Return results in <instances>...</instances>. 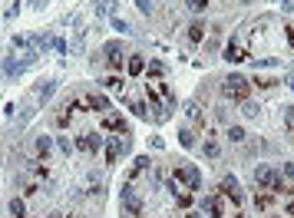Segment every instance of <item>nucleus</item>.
Instances as JSON below:
<instances>
[{
  "label": "nucleus",
  "mask_w": 294,
  "mask_h": 218,
  "mask_svg": "<svg viewBox=\"0 0 294 218\" xmlns=\"http://www.w3.org/2000/svg\"><path fill=\"white\" fill-rule=\"evenodd\" d=\"M255 185L268 188V192H275V195H294V185L288 179H281V172L271 168V165H258L255 168Z\"/></svg>",
  "instance_id": "1"
},
{
  "label": "nucleus",
  "mask_w": 294,
  "mask_h": 218,
  "mask_svg": "<svg viewBox=\"0 0 294 218\" xmlns=\"http://www.w3.org/2000/svg\"><path fill=\"white\" fill-rule=\"evenodd\" d=\"M172 182H176L179 188H185V192H192V195L202 192V172L192 162H182V165L172 168Z\"/></svg>",
  "instance_id": "2"
},
{
  "label": "nucleus",
  "mask_w": 294,
  "mask_h": 218,
  "mask_svg": "<svg viewBox=\"0 0 294 218\" xmlns=\"http://www.w3.org/2000/svg\"><path fill=\"white\" fill-rule=\"evenodd\" d=\"M222 93H225V100H232V103H244V100H248V93H251V83L244 80V76L232 73V76L222 80Z\"/></svg>",
  "instance_id": "3"
},
{
  "label": "nucleus",
  "mask_w": 294,
  "mask_h": 218,
  "mask_svg": "<svg viewBox=\"0 0 294 218\" xmlns=\"http://www.w3.org/2000/svg\"><path fill=\"white\" fill-rule=\"evenodd\" d=\"M119 208H122V215H142V212H145L142 195H139V185H136V182H126V185H122V195H119Z\"/></svg>",
  "instance_id": "4"
},
{
  "label": "nucleus",
  "mask_w": 294,
  "mask_h": 218,
  "mask_svg": "<svg viewBox=\"0 0 294 218\" xmlns=\"http://www.w3.org/2000/svg\"><path fill=\"white\" fill-rule=\"evenodd\" d=\"M73 106H80V109H86V112H109V109H113V103H109L103 93H76L73 96Z\"/></svg>",
  "instance_id": "5"
},
{
  "label": "nucleus",
  "mask_w": 294,
  "mask_h": 218,
  "mask_svg": "<svg viewBox=\"0 0 294 218\" xmlns=\"http://www.w3.org/2000/svg\"><path fill=\"white\" fill-rule=\"evenodd\" d=\"M103 142H106V139L100 136V132H80V136L73 139V146L80 152H89V156H96V152L103 149Z\"/></svg>",
  "instance_id": "6"
},
{
  "label": "nucleus",
  "mask_w": 294,
  "mask_h": 218,
  "mask_svg": "<svg viewBox=\"0 0 294 218\" xmlns=\"http://www.w3.org/2000/svg\"><path fill=\"white\" fill-rule=\"evenodd\" d=\"M218 188H222V199H228V202H232L235 208H238V205L244 202V195H241V188H238V179H235V175H225Z\"/></svg>",
  "instance_id": "7"
},
{
  "label": "nucleus",
  "mask_w": 294,
  "mask_h": 218,
  "mask_svg": "<svg viewBox=\"0 0 294 218\" xmlns=\"http://www.w3.org/2000/svg\"><path fill=\"white\" fill-rule=\"evenodd\" d=\"M199 208H202L205 215H215V218H222V215H225V205H222V199H218V195H202Z\"/></svg>",
  "instance_id": "8"
},
{
  "label": "nucleus",
  "mask_w": 294,
  "mask_h": 218,
  "mask_svg": "<svg viewBox=\"0 0 294 218\" xmlns=\"http://www.w3.org/2000/svg\"><path fill=\"white\" fill-rule=\"evenodd\" d=\"M103 53H106L109 69H116V73H119V69H122V56H119V53H122V43H116V40H113V43L103 46Z\"/></svg>",
  "instance_id": "9"
},
{
  "label": "nucleus",
  "mask_w": 294,
  "mask_h": 218,
  "mask_svg": "<svg viewBox=\"0 0 294 218\" xmlns=\"http://www.w3.org/2000/svg\"><path fill=\"white\" fill-rule=\"evenodd\" d=\"M103 129H109V132H119V136H126V132H129V126H126V119L119 116V112H106V116H103Z\"/></svg>",
  "instance_id": "10"
},
{
  "label": "nucleus",
  "mask_w": 294,
  "mask_h": 218,
  "mask_svg": "<svg viewBox=\"0 0 294 218\" xmlns=\"http://www.w3.org/2000/svg\"><path fill=\"white\" fill-rule=\"evenodd\" d=\"M122 152H126V142H122L119 136H109V139H106V162H109V165L119 162V156H122Z\"/></svg>",
  "instance_id": "11"
},
{
  "label": "nucleus",
  "mask_w": 294,
  "mask_h": 218,
  "mask_svg": "<svg viewBox=\"0 0 294 218\" xmlns=\"http://www.w3.org/2000/svg\"><path fill=\"white\" fill-rule=\"evenodd\" d=\"M73 100H66V103H63V106H60V112H57V116H53V126H57V129H66V126L69 123H73Z\"/></svg>",
  "instance_id": "12"
},
{
  "label": "nucleus",
  "mask_w": 294,
  "mask_h": 218,
  "mask_svg": "<svg viewBox=\"0 0 294 218\" xmlns=\"http://www.w3.org/2000/svg\"><path fill=\"white\" fill-rule=\"evenodd\" d=\"M255 208H258V212H271V208H275V192L258 188V192H255Z\"/></svg>",
  "instance_id": "13"
},
{
  "label": "nucleus",
  "mask_w": 294,
  "mask_h": 218,
  "mask_svg": "<svg viewBox=\"0 0 294 218\" xmlns=\"http://www.w3.org/2000/svg\"><path fill=\"white\" fill-rule=\"evenodd\" d=\"M244 56H248V53H244L241 43H238V40L232 37V40H228V46H225V60H228V63H241Z\"/></svg>",
  "instance_id": "14"
},
{
  "label": "nucleus",
  "mask_w": 294,
  "mask_h": 218,
  "mask_svg": "<svg viewBox=\"0 0 294 218\" xmlns=\"http://www.w3.org/2000/svg\"><path fill=\"white\" fill-rule=\"evenodd\" d=\"M122 100H126V106L132 109V116H139V119H149V106H145L142 100H129L126 93H122Z\"/></svg>",
  "instance_id": "15"
},
{
  "label": "nucleus",
  "mask_w": 294,
  "mask_h": 218,
  "mask_svg": "<svg viewBox=\"0 0 294 218\" xmlns=\"http://www.w3.org/2000/svg\"><path fill=\"white\" fill-rule=\"evenodd\" d=\"M57 86H60L57 80H46L43 86H37V103H46V100H50L53 93H57Z\"/></svg>",
  "instance_id": "16"
},
{
  "label": "nucleus",
  "mask_w": 294,
  "mask_h": 218,
  "mask_svg": "<svg viewBox=\"0 0 294 218\" xmlns=\"http://www.w3.org/2000/svg\"><path fill=\"white\" fill-rule=\"evenodd\" d=\"M126 69H129V73H132V76H139V73H142V69H145V56H139V53H132V56H129V60H126Z\"/></svg>",
  "instance_id": "17"
},
{
  "label": "nucleus",
  "mask_w": 294,
  "mask_h": 218,
  "mask_svg": "<svg viewBox=\"0 0 294 218\" xmlns=\"http://www.w3.org/2000/svg\"><path fill=\"white\" fill-rule=\"evenodd\" d=\"M50 149H53V139L50 136H37V156L43 159V162L50 159Z\"/></svg>",
  "instance_id": "18"
},
{
  "label": "nucleus",
  "mask_w": 294,
  "mask_h": 218,
  "mask_svg": "<svg viewBox=\"0 0 294 218\" xmlns=\"http://www.w3.org/2000/svg\"><path fill=\"white\" fill-rule=\"evenodd\" d=\"M202 156H205V159H218L222 156V146L215 142V139H205V142H202Z\"/></svg>",
  "instance_id": "19"
},
{
  "label": "nucleus",
  "mask_w": 294,
  "mask_h": 218,
  "mask_svg": "<svg viewBox=\"0 0 294 218\" xmlns=\"http://www.w3.org/2000/svg\"><path fill=\"white\" fill-rule=\"evenodd\" d=\"M103 86H106V89H113V93H126V80H122V76H106V80H103Z\"/></svg>",
  "instance_id": "20"
},
{
  "label": "nucleus",
  "mask_w": 294,
  "mask_h": 218,
  "mask_svg": "<svg viewBox=\"0 0 294 218\" xmlns=\"http://www.w3.org/2000/svg\"><path fill=\"white\" fill-rule=\"evenodd\" d=\"M202 37H205V23L195 20V23L188 27V43H202Z\"/></svg>",
  "instance_id": "21"
},
{
  "label": "nucleus",
  "mask_w": 294,
  "mask_h": 218,
  "mask_svg": "<svg viewBox=\"0 0 294 218\" xmlns=\"http://www.w3.org/2000/svg\"><path fill=\"white\" fill-rule=\"evenodd\" d=\"M33 46H37V53H46L53 46V37L50 33H37V37H33Z\"/></svg>",
  "instance_id": "22"
},
{
  "label": "nucleus",
  "mask_w": 294,
  "mask_h": 218,
  "mask_svg": "<svg viewBox=\"0 0 294 218\" xmlns=\"http://www.w3.org/2000/svg\"><path fill=\"white\" fill-rule=\"evenodd\" d=\"M10 218H27V205H23V199H10Z\"/></svg>",
  "instance_id": "23"
},
{
  "label": "nucleus",
  "mask_w": 294,
  "mask_h": 218,
  "mask_svg": "<svg viewBox=\"0 0 294 218\" xmlns=\"http://www.w3.org/2000/svg\"><path fill=\"white\" fill-rule=\"evenodd\" d=\"M23 69H27V63H23V60H20V63L7 60V63H4V73H7V76H20V73H23Z\"/></svg>",
  "instance_id": "24"
},
{
  "label": "nucleus",
  "mask_w": 294,
  "mask_h": 218,
  "mask_svg": "<svg viewBox=\"0 0 294 218\" xmlns=\"http://www.w3.org/2000/svg\"><path fill=\"white\" fill-rule=\"evenodd\" d=\"M165 76V63L162 60H152L149 63V80H162Z\"/></svg>",
  "instance_id": "25"
},
{
  "label": "nucleus",
  "mask_w": 294,
  "mask_h": 218,
  "mask_svg": "<svg viewBox=\"0 0 294 218\" xmlns=\"http://www.w3.org/2000/svg\"><path fill=\"white\" fill-rule=\"evenodd\" d=\"M172 199H176V205H179V208H188V205H192V192H185V188L172 192Z\"/></svg>",
  "instance_id": "26"
},
{
  "label": "nucleus",
  "mask_w": 294,
  "mask_h": 218,
  "mask_svg": "<svg viewBox=\"0 0 294 218\" xmlns=\"http://www.w3.org/2000/svg\"><path fill=\"white\" fill-rule=\"evenodd\" d=\"M179 142L185 146V149H192V146H195V136H192V129H179Z\"/></svg>",
  "instance_id": "27"
},
{
  "label": "nucleus",
  "mask_w": 294,
  "mask_h": 218,
  "mask_svg": "<svg viewBox=\"0 0 294 218\" xmlns=\"http://www.w3.org/2000/svg\"><path fill=\"white\" fill-rule=\"evenodd\" d=\"M185 7L192 13H205V7H208V0H185Z\"/></svg>",
  "instance_id": "28"
},
{
  "label": "nucleus",
  "mask_w": 294,
  "mask_h": 218,
  "mask_svg": "<svg viewBox=\"0 0 294 218\" xmlns=\"http://www.w3.org/2000/svg\"><path fill=\"white\" fill-rule=\"evenodd\" d=\"M228 139L232 142H244V129L241 126H228Z\"/></svg>",
  "instance_id": "29"
},
{
  "label": "nucleus",
  "mask_w": 294,
  "mask_h": 218,
  "mask_svg": "<svg viewBox=\"0 0 294 218\" xmlns=\"http://www.w3.org/2000/svg\"><path fill=\"white\" fill-rule=\"evenodd\" d=\"M57 146H60V152H63V156H69V152H73V149H76V146H73V142H69V139H66V136H60V139H57Z\"/></svg>",
  "instance_id": "30"
},
{
  "label": "nucleus",
  "mask_w": 294,
  "mask_h": 218,
  "mask_svg": "<svg viewBox=\"0 0 294 218\" xmlns=\"http://www.w3.org/2000/svg\"><path fill=\"white\" fill-rule=\"evenodd\" d=\"M278 80H271V76H255V86H261V89H271Z\"/></svg>",
  "instance_id": "31"
},
{
  "label": "nucleus",
  "mask_w": 294,
  "mask_h": 218,
  "mask_svg": "<svg viewBox=\"0 0 294 218\" xmlns=\"http://www.w3.org/2000/svg\"><path fill=\"white\" fill-rule=\"evenodd\" d=\"M241 112H244V116H258V103H248V100H244V103H241Z\"/></svg>",
  "instance_id": "32"
},
{
  "label": "nucleus",
  "mask_w": 294,
  "mask_h": 218,
  "mask_svg": "<svg viewBox=\"0 0 294 218\" xmlns=\"http://www.w3.org/2000/svg\"><path fill=\"white\" fill-rule=\"evenodd\" d=\"M10 46H13V53H17V50H27V37H13Z\"/></svg>",
  "instance_id": "33"
},
{
  "label": "nucleus",
  "mask_w": 294,
  "mask_h": 218,
  "mask_svg": "<svg viewBox=\"0 0 294 218\" xmlns=\"http://www.w3.org/2000/svg\"><path fill=\"white\" fill-rule=\"evenodd\" d=\"M113 30H122L126 33V30H129V23H126L122 17H113Z\"/></svg>",
  "instance_id": "34"
},
{
  "label": "nucleus",
  "mask_w": 294,
  "mask_h": 218,
  "mask_svg": "<svg viewBox=\"0 0 294 218\" xmlns=\"http://www.w3.org/2000/svg\"><path fill=\"white\" fill-rule=\"evenodd\" d=\"M281 172H284V179H288V182H294V162H284Z\"/></svg>",
  "instance_id": "35"
},
{
  "label": "nucleus",
  "mask_w": 294,
  "mask_h": 218,
  "mask_svg": "<svg viewBox=\"0 0 294 218\" xmlns=\"http://www.w3.org/2000/svg\"><path fill=\"white\" fill-rule=\"evenodd\" d=\"M83 50V33H76V40H73V46H69V53H80Z\"/></svg>",
  "instance_id": "36"
},
{
  "label": "nucleus",
  "mask_w": 294,
  "mask_h": 218,
  "mask_svg": "<svg viewBox=\"0 0 294 218\" xmlns=\"http://www.w3.org/2000/svg\"><path fill=\"white\" fill-rule=\"evenodd\" d=\"M136 7H139L142 13H152V0H136Z\"/></svg>",
  "instance_id": "37"
},
{
  "label": "nucleus",
  "mask_w": 294,
  "mask_h": 218,
  "mask_svg": "<svg viewBox=\"0 0 294 218\" xmlns=\"http://www.w3.org/2000/svg\"><path fill=\"white\" fill-rule=\"evenodd\" d=\"M284 215H291V218H294V199L288 202V205H284Z\"/></svg>",
  "instance_id": "38"
},
{
  "label": "nucleus",
  "mask_w": 294,
  "mask_h": 218,
  "mask_svg": "<svg viewBox=\"0 0 294 218\" xmlns=\"http://www.w3.org/2000/svg\"><path fill=\"white\" fill-rule=\"evenodd\" d=\"M288 43L294 46V23H288Z\"/></svg>",
  "instance_id": "39"
},
{
  "label": "nucleus",
  "mask_w": 294,
  "mask_h": 218,
  "mask_svg": "<svg viewBox=\"0 0 294 218\" xmlns=\"http://www.w3.org/2000/svg\"><path fill=\"white\" fill-rule=\"evenodd\" d=\"M30 4L37 7V10H43V7H46V0H30Z\"/></svg>",
  "instance_id": "40"
},
{
  "label": "nucleus",
  "mask_w": 294,
  "mask_h": 218,
  "mask_svg": "<svg viewBox=\"0 0 294 218\" xmlns=\"http://www.w3.org/2000/svg\"><path fill=\"white\" fill-rule=\"evenodd\" d=\"M185 218H202V212H185Z\"/></svg>",
  "instance_id": "41"
},
{
  "label": "nucleus",
  "mask_w": 294,
  "mask_h": 218,
  "mask_svg": "<svg viewBox=\"0 0 294 218\" xmlns=\"http://www.w3.org/2000/svg\"><path fill=\"white\" fill-rule=\"evenodd\" d=\"M281 7H284V10H291V7H294V4H291V0H281Z\"/></svg>",
  "instance_id": "42"
},
{
  "label": "nucleus",
  "mask_w": 294,
  "mask_h": 218,
  "mask_svg": "<svg viewBox=\"0 0 294 218\" xmlns=\"http://www.w3.org/2000/svg\"><path fill=\"white\" fill-rule=\"evenodd\" d=\"M288 86H291V93H294V80H288Z\"/></svg>",
  "instance_id": "43"
},
{
  "label": "nucleus",
  "mask_w": 294,
  "mask_h": 218,
  "mask_svg": "<svg viewBox=\"0 0 294 218\" xmlns=\"http://www.w3.org/2000/svg\"><path fill=\"white\" fill-rule=\"evenodd\" d=\"M232 218H244V215H232Z\"/></svg>",
  "instance_id": "44"
},
{
  "label": "nucleus",
  "mask_w": 294,
  "mask_h": 218,
  "mask_svg": "<svg viewBox=\"0 0 294 218\" xmlns=\"http://www.w3.org/2000/svg\"><path fill=\"white\" fill-rule=\"evenodd\" d=\"M271 218H278V215H271Z\"/></svg>",
  "instance_id": "45"
}]
</instances>
